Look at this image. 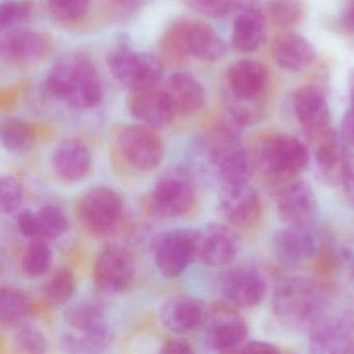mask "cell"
I'll return each mask as SVG.
<instances>
[{
    "instance_id": "36",
    "label": "cell",
    "mask_w": 354,
    "mask_h": 354,
    "mask_svg": "<svg viewBox=\"0 0 354 354\" xmlns=\"http://www.w3.org/2000/svg\"><path fill=\"white\" fill-rule=\"evenodd\" d=\"M90 3L91 0H47L49 11L64 22L82 19L88 11Z\"/></svg>"
},
{
    "instance_id": "18",
    "label": "cell",
    "mask_w": 354,
    "mask_h": 354,
    "mask_svg": "<svg viewBox=\"0 0 354 354\" xmlns=\"http://www.w3.org/2000/svg\"><path fill=\"white\" fill-rule=\"evenodd\" d=\"M296 118L306 136L314 140L329 131L328 103L320 88L304 86L296 92L294 98Z\"/></svg>"
},
{
    "instance_id": "6",
    "label": "cell",
    "mask_w": 354,
    "mask_h": 354,
    "mask_svg": "<svg viewBox=\"0 0 354 354\" xmlns=\"http://www.w3.org/2000/svg\"><path fill=\"white\" fill-rule=\"evenodd\" d=\"M123 214L121 196L105 186L91 188L78 201L77 215L80 223L94 235H106L115 231Z\"/></svg>"
},
{
    "instance_id": "39",
    "label": "cell",
    "mask_w": 354,
    "mask_h": 354,
    "mask_svg": "<svg viewBox=\"0 0 354 354\" xmlns=\"http://www.w3.org/2000/svg\"><path fill=\"white\" fill-rule=\"evenodd\" d=\"M188 5L202 15L219 18L227 15L234 6L235 0H187Z\"/></svg>"
},
{
    "instance_id": "33",
    "label": "cell",
    "mask_w": 354,
    "mask_h": 354,
    "mask_svg": "<svg viewBox=\"0 0 354 354\" xmlns=\"http://www.w3.org/2000/svg\"><path fill=\"white\" fill-rule=\"evenodd\" d=\"M36 215L41 240L57 239L69 230V219L61 209L53 205L42 207Z\"/></svg>"
},
{
    "instance_id": "11",
    "label": "cell",
    "mask_w": 354,
    "mask_h": 354,
    "mask_svg": "<svg viewBox=\"0 0 354 354\" xmlns=\"http://www.w3.org/2000/svg\"><path fill=\"white\" fill-rule=\"evenodd\" d=\"M118 149L124 160L138 171H151L160 165L165 155L162 138L151 126L131 125L118 136Z\"/></svg>"
},
{
    "instance_id": "41",
    "label": "cell",
    "mask_w": 354,
    "mask_h": 354,
    "mask_svg": "<svg viewBox=\"0 0 354 354\" xmlns=\"http://www.w3.org/2000/svg\"><path fill=\"white\" fill-rule=\"evenodd\" d=\"M17 227L24 237L32 241L41 240L36 212L30 210L21 211L17 216Z\"/></svg>"
},
{
    "instance_id": "4",
    "label": "cell",
    "mask_w": 354,
    "mask_h": 354,
    "mask_svg": "<svg viewBox=\"0 0 354 354\" xmlns=\"http://www.w3.org/2000/svg\"><path fill=\"white\" fill-rule=\"evenodd\" d=\"M71 333L64 337V346L74 352H96L113 341V330L104 310L92 301H78L65 312Z\"/></svg>"
},
{
    "instance_id": "38",
    "label": "cell",
    "mask_w": 354,
    "mask_h": 354,
    "mask_svg": "<svg viewBox=\"0 0 354 354\" xmlns=\"http://www.w3.org/2000/svg\"><path fill=\"white\" fill-rule=\"evenodd\" d=\"M22 202V188L19 182L11 176L1 178L0 182V208L3 214L15 212Z\"/></svg>"
},
{
    "instance_id": "47",
    "label": "cell",
    "mask_w": 354,
    "mask_h": 354,
    "mask_svg": "<svg viewBox=\"0 0 354 354\" xmlns=\"http://www.w3.org/2000/svg\"><path fill=\"white\" fill-rule=\"evenodd\" d=\"M350 101H351V109H354V76L351 84V93H350Z\"/></svg>"
},
{
    "instance_id": "31",
    "label": "cell",
    "mask_w": 354,
    "mask_h": 354,
    "mask_svg": "<svg viewBox=\"0 0 354 354\" xmlns=\"http://www.w3.org/2000/svg\"><path fill=\"white\" fill-rule=\"evenodd\" d=\"M53 264V252L44 240H34L24 252L21 269L26 277L38 279L48 272Z\"/></svg>"
},
{
    "instance_id": "15",
    "label": "cell",
    "mask_w": 354,
    "mask_h": 354,
    "mask_svg": "<svg viewBox=\"0 0 354 354\" xmlns=\"http://www.w3.org/2000/svg\"><path fill=\"white\" fill-rule=\"evenodd\" d=\"M219 289L232 306L252 308L264 300L268 286L260 270L254 267L239 266L221 275Z\"/></svg>"
},
{
    "instance_id": "14",
    "label": "cell",
    "mask_w": 354,
    "mask_h": 354,
    "mask_svg": "<svg viewBox=\"0 0 354 354\" xmlns=\"http://www.w3.org/2000/svg\"><path fill=\"white\" fill-rule=\"evenodd\" d=\"M136 267L131 252L120 245H107L95 261V283L99 289L109 293H119L127 289L136 279Z\"/></svg>"
},
{
    "instance_id": "28",
    "label": "cell",
    "mask_w": 354,
    "mask_h": 354,
    "mask_svg": "<svg viewBox=\"0 0 354 354\" xmlns=\"http://www.w3.org/2000/svg\"><path fill=\"white\" fill-rule=\"evenodd\" d=\"M314 47L304 37L288 34L281 37L273 47L275 63L288 71H301L314 62Z\"/></svg>"
},
{
    "instance_id": "10",
    "label": "cell",
    "mask_w": 354,
    "mask_h": 354,
    "mask_svg": "<svg viewBox=\"0 0 354 354\" xmlns=\"http://www.w3.org/2000/svg\"><path fill=\"white\" fill-rule=\"evenodd\" d=\"M200 231L178 229L161 234L153 244L155 264L167 277H178L198 258Z\"/></svg>"
},
{
    "instance_id": "43",
    "label": "cell",
    "mask_w": 354,
    "mask_h": 354,
    "mask_svg": "<svg viewBox=\"0 0 354 354\" xmlns=\"http://www.w3.org/2000/svg\"><path fill=\"white\" fill-rule=\"evenodd\" d=\"M342 140L354 148V109H350L344 115L341 125Z\"/></svg>"
},
{
    "instance_id": "22",
    "label": "cell",
    "mask_w": 354,
    "mask_h": 354,
    "mask_svg": "<svg viewBox=\"0 0 354 354\" xmlns=\"http://www.w3.org/2000/svg\"><path fill=\"white\" fill-rule=\"evenodd\" d=\"M176 115H189L202 109L206 91L192 74L177 72L171 75L162 88Z\"/></svg>"
},
{
    "instance_id": "13",
    "label": "cell",
    "mask_w": 354,
    "mask_h": 354,
    "mask_svg": "<svg viewBox=\"0 0 354 354\" xmlns=\"http://www.w3.org/2000/svg\"><path fill=\"white\" fill-rule=\"evenodd\" d=\"M275 194L277 212L287 225H313L319 204L310 184L300 177L279 183Z\"/></svg>"
},
{
    "instance_id": "16",
    "label": "cell",
    "mask_w": 354,
    "mask_h": 354,
    "mask_svg": "<svg viewBox=\"0 0 354 354\" xmlns=\"http://www.w3.org/2000/svg\"><path fill=\"white\" fill-rule=\"evenodd\" d=\"M219 211L235 227H252L262 215V201L250 182L223 184L219 194Z\"/></svg>"
},
{
    "instance_id": "2",
    "label": "cell",
    "mask_w": 354,
    "mask_h": 354,
    "mask_svg": "<svg viewBox=\"0 0 354 354\" xmlns=\"http://www.w3.org/2000/svg\"><path fill=\"white\" fill-rule=\"evenodd\" d=\"M272 304L277 319L295 329L310 328L329 308L324 290L312 279L297 275L277 283Z\"/></svg>"
},
{
    "instance_id": "1",
    "label": "cell",
    "mask_w": 354,
    "mask_h": 354,
    "mask_svg": "<svg viewBox=\"0 0 354 354\" xmlns=\"http://www.w3.org/2000/svg\"><path fill=\"white\" fill-rule=\"evenodd\" d=\"M49 92L74 109L100 104L103 86L98 72L86 57L70 55L53 65L47 76Z\"/></svg>"
},
{
    "instance_id": "42",
    "label": "cell",
    "mask_w": 354,
    "mask_h": 354,
    "mask_svg": "<svg viewBox=\"0 0 354 354\" xmlns=\"http://www.w3.org/2000/svg\"><path fill=\"white\" fill-rule=\"evenodd\" d=\"M237 353H279V348L264 341H245Z\"/></svg>"
},
{
    "instance_id": "21",
    "label": "cell",
    "mask_w": 354,
    "mask_h": 354,
    "mask_svg": "<svg viewBox=\"0 0 354 354\" xmlns=\"http://www.w3.org/2000/svg\"><path fill=\"white\" fill-rule=\"evenodd\" d=\"M206 318L202 304L189 296H173L165 300L159 310L161 325L171 333H189L198 328Z\"/></svg>"
},
{
    "instance_id": "44",
    "label": "cell",
    "mask_w": 354,
    "mask_h": 354,
    "mask_svg": "<svg viewBox=\"0 0 354 354\" xmlns=\"http://www.w3.org/2000/svg\"><path fill=\"white\" fill-rule=\"evenodd\" d=\"M161 352L162 353L190 354L194 353V350L185 339H171L163 344Z\"/></svg>"
},
{
    "instance_id": "17",
    "label": "cell",
    "mask_w": 354,
    "mask_h": 354,
    "mask_svg": "<svg viewBox=\"0 0 354 354\" xmlns=\"http://www.w3.org/2000/svg\"><path fill=\"white\" fill-rule=\"evenodd\" d=\"M319 240L313 225H288L275 233L273 250L283 264L297 266L318 252Z\"/></svg>"
},
{
    "instance_id": "30",
    "label": "cell",
    "mask_w": 354,
    "mask_h": 354,
    "mask_svg": "<svg viewBox=\"0 0 354 354\" xmlns=\"http://www.w3.org/2000/svg\"><path fill=\"white\" fill-rule=\"evenodd\" d=\"M32 306L30 295L15 287H3L0 292V320L3 323L17 322L26 316Z\"/></svg>"
},
{
    "instance_id": "29",
    "label": "cell",
    "mask_w": 354,
    "mask_h": 354,
    "mask_svg": "<svg viewBox=\"0 0 354 354\" xmlns=\"http://www.w3.org/2000/svg\"><path fill=\"white\" fill-rule=\"evenodd\" d=\"M36 130L30 124L11 119L6 121L0 130V138L6 149L12 152H24L32 148L36 140Z\"/></svg>"
},
{
    "instance_id": "25",
    "label": "cell",
    "mask_w": 354,
    "mask_h": 354,
    "mask_svg": "<svg viewBox=\"0 0 354 354\" xmlns=\"http://www.w3.org/2000/svg\"><path fill=\"white\" fill-rule=\"evenodd\" d=\"M227 80L234 97L256 100L266 88L268 73L266 68L258 62H237L230 67Z\"/></svg>"
},
{
    "instance_id": "40",
    "label": "cell",
    "mask_w": 354,
    "mask_h": 354,
    "mask_svg": "<svg viewBox=\"0 0 354 354\" xmlns=\"http://www.w3.org/2000/svg\"><path fill=\"white\" fill-rule=\"evenodd\" d=\"M339 183L345 192L346 198L350 206L354 208V154L348 152L342 167Z\"/></svg>"
},
{
    "instance_id": "23",
    "label": "cell",
    "mask_w": 354,
    "mask_h": 354,
    "mask_svg": "<svg viewBox=\"0 0 354 354\" xmlns=\"http://www.w3.org/2000/svg\"><path fill=\"white\" fill-rule=\"evenodd\" d=\"M53 167L57 177L65 182L76 183L90 174L92 155L82 142L75 140H64L55 149Z\"/></svg>"
},
{
    "instance_id": "8",
    "label": "cell",
    "mask_w": 354,
    "mask_h": 354,
    "mask_svg": "<svg viewBox=\"0 0 354 354\" xmlns=\"http://www.w3.org/2000/svg\"><path fill=\"white\" fill-rule=\"evenodd\" d=\"M113 77L131 92L155 88L163 76V66L154 55L119 48L107 59Z\"/></svg>"
},
{
    "instance_id": "24",
    "label": "cell",
    "mask_w": 354,
    "mask_h": 354,
    "mask_svg": "<svg viewBox=\"0 0 354 354\" xmlns=\"http://www.w3.org/2000/svg\"><path fill=\"white\" fill-rule=\"evenodd\" d=\"M237 254V241L227 227L211 225L200 231L198 258L208 266L230 264Z\"/></svg>"
},
{
    "instance_id": "19",
    "label": "cell",
    "mask_w": 354,
    "mask_h": 354,
    "mask_svg": "<svg viewBox=\"0 0 354 354\" xmlns=\"http://www.w3.org/2000/svg\"><path fill=\"white\" fill-rule=\"evenodd\" d=\"M50 42L36 30L11 28L1 37L0 51L3 59L18 65H28L44 59Z\"/></svg>"
},
{
    "instance_id": "20",
    "label": "cell",
    "mask_w": 354,
    "mask_h": 354,
    "mask_svg": "<svg viewBox=\"0 0 354 354\" xmlns=\"http://www.w3.org/2000/svg\"><path fill=\"white\" fill-rule=\"evenodd\" d=\"M130 113L144 125L161 127L176 117L162 88H150L132 92L128 102Z\"/></svg>"
},
{
    "instance_id": "35",
    "label": "cell",
    "mask_w": 354,
    "mask_h": 354,
    "mask_svg": "<svg viewBox=\"0 0 354 354\" xmlns=\"http://www.w3.org/2000/svg\"><path fill=\"white\" fill-rule=\"evenodd\" d=\"M267 11L275 24L289 28L301 20L304 6L301 0H267Z\"/></svg>"
},
{
    "instance_id": "9",
    "label": "cell",
    "mask_w": 354,
    "mask_h": 354,
    "mask_svg": "<svg viewBox=\"0 0 354 354\" xmlns=\"http://www.w3.org/2000/svg\"><path fill=\"white\" fill-rule=\"evenodd\" d=\"M196 202V188L189 178L174 173L161 177L149 196V212L156 218H177L188 214Z\"/></svg>"
},
{
    "instance_id": "46",
    "label": "cell",
    "mask_w": 354,
    "mask_h": 354,
    "mask_svg": "<svg viewBox=\"0 0 354 354\" xmlns=\"http://www.w3.org/2000/svg\"><path fill=\"white\" fill-rule=\"evenodd\" d=\"M119 1L123 10H125V11H132V10L140 7V3L145 1V0H119Z\"/></svg>"
},
{
    "instance_id": "27",
    "label": "cell",
    "mask_w": 354,
    "mask_h": 354,
    "mask_svg": "<svg viewBox=\"0 0 354 354\" xmlns=\"http://www.w3.org/2000/svg\"><path fill=\"white\" fill-rule=\"evenodd\" d=\"M266 37V26L257 8H245L236 18L232 34V44L236 50L254 53L264 45Z\"/></svg>"
},
{
    "instance_id": "3",
    "label": "cell",
    "mask_w": 354,
    "mask_h": 354,
    "mask_svg": "<svg viewBox=\"0 0 354 354\" xmlns=\"http://www.w3.org/2000/svg\"><path fill=\"white\" fill-rule=\"evenodd\" d=\"M162 51L171 61H180L188 55L218 61L225 53V43L214 28L203 21L182 20L165 34Z\"/></svg>"
},
{
    "instance_id": "12",
    "label": "cell",
    "mask_w": 354,
    "mask_h": 354,
    "mask_svg": "<svg viewBox=\"0 0 354 354\" xmlns=\"http://www.w3.org/2000/svg\"><path fill=\"white\" fill-rule=\"evenodd\" d=\"M236 306H216L205 318V343L212 351L236 353L248 341V327Z\"/></svg>"
},
{
    "instance_id": "32",
    "label": "cell",
    "mask_w": 354,
    "mask_h": 354,
    "mask_svg": "<svg viewBox=\"0 0 354 354\" xmlns=\"http://www.w3.org/2000/svg\"><path fill=\"white\" fill-rule=\"evenodd\" d=\"M76 291V279L67 267L59 269L44 286L47 301L53 306H63L73 298Z\"/></svg>"
},
{
    "instance_id": "26",
    "label": "cell",
    "mask_w": 354,
    "mask_h": 354,
    "mask_svg": "<svg viewBox=\"0 0 354 354\" xmlns=\"http://www.w3.org/2000/svg\"><path fill=\"white\" fill-rule=\"evenodd\" d=\"M313 142L315 144L313 156L320 177L329 184L339 182L342 167L348 153L341 140L335 132L329 130Z\"/></svg>"
},
{
    "instance_id": "45",
    "label": "cell",
    "mask_w": 354,
    "mask_h": 354,
    "mask_svg": "<svg viewBox=\"0 0 354 354\" xmlns=\"http://www.w3.org/2000/svg\"><path fill=\"white\" fill-rule=\"evenodd\" d=\"M345 24H347L350 30L354 32V0L352 1L351 5L348 7L347 11H346Z\"/></svg>"
},
{
    "instance_id": "7",
    "label": "cell",
    "mask_w": 354,
    "mask_h": 354,
    "mask_svg": "<svg viewBox=\"0 0 354 354\" xmlns=\"http://www.w3.org/2000/svg\"><path fill=\"white\" fill-rule=\"evenodd\" d=\"M308 347L314 353H351L354 348V312L327 308L308 328Z\"/></svg>"
},
{
    "instance_id": "5",
    "label": "cell",
    "mask_w": 354,
    "mask_h": 354,
    "mask_svg": "<svg viewBox=\"0 0 354 354\" xmlns=\"http://www.w3.org/2000/svg\"><path fill=\"white\" fill-rule=\"evenodd\" d=\"M258 157L263 169L279 183L299 177L310 161L308 147L288 134H277L263 140Z\"/></svg>"
},
{
    "instance_id": "34",
    "label": "cell",
    "mask_w": 354,
    "mask_h": 354,
    "mask_svg": "<svg viewBox=\"0 0 354 354\" xmlns=\"http://www.w3.org/2000/svg\"><path fill=\"white\" fill-rule=\"evenodd\" d=\"M16 345L28 353H43L47 350V339L44 331L36 323L26 321L16 326L14 333Z\"/></svg>"
},
{
    "instance_id": "37",
    "label": "cell",
    "mask_w": 354,
    "mask_h": 354,
    "mask_svg": "<svg viewBox=\"0 0 354 354\" xmlns=\"http://www.w3.org/2000/svg\"><path fill=\"white\" fill-rule=\"evenodd\" d=\"M32 14L30 3L22 0H5L0 6V28L11 30L26 21Z\"/></svg>"
}]
</instances>
